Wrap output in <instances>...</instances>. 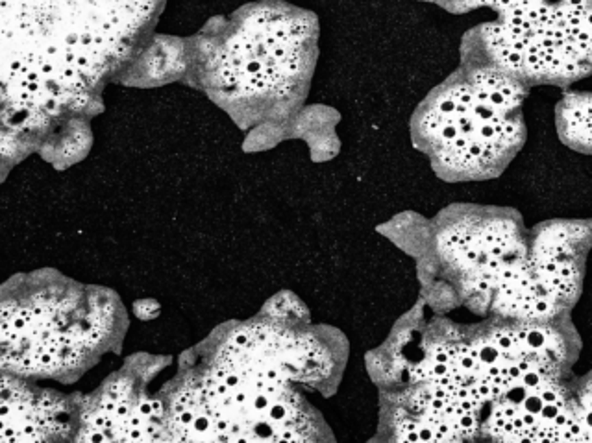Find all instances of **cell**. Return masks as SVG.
Segmentation results:
<instances>
[{"mask_svg": "<svg viewBox=\"0 0 592 443\" xmlns=\"http://www.w3.org/2000/svg\"><path fill=\"white\" fill-rule=\"evenodd\" d=\"M150 4L152 0H2L4 33L19 46L37 33H60L67 44L63 82H73L93 55L121 41Z\"/></svg>", "mask_w": 592, "mask_h": 443, "instance_id": "cell-2", "label": "cell"}, {"mask_svg": "<svg viewBox=\"0 0 592 443\" xmlns=\"http://www.w3.org/2000/svg\"><path fill=\"white\" fill-rule=\"evenodd\" d=\"M563 133L575 146H592V96L572 94L563 102Z\"/></svg>", "mask_w": 592, "mask_h": 443, "instance_id": "cell-4", "label": "cell"}, {"mask_svg": "<svg viewBox=\"0 0 592 443\" xmlns=\"http://www.w3.org/2000/svg\"><path fill=\"white\" fill-rule=\"evenodd\" d=\"M308 35L302 17L278 10L250 15L229 44L223 80L243 93H263L293 78L300 69V48Z\"/></svg>", "mask_w": 592, "mask_h": 443, "instance_id": "cell-3", "label": "cell"}, {"mask_svg": "<svg viewBox=\"0 0 592 443\" xmlns=\"http://www.w3.org/2000/svg\"><path fill=\"white\" fill-rule=\"evenodd\" d=\"M522 87L500 71H478L470 83L444 93L422 118V129L439 146V159L459 172H474L498 159L519 138L511 118Z\"/></svg>", "mask_w": 592, "mask_h": 443, "instance_id": "cell-1", "label": "cell"}]
</instances>
